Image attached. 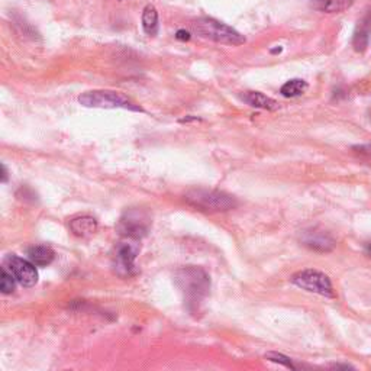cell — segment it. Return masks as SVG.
Returning <instances> with one entry per match:
<instances>
[{
  "label": "cell",
  "mask_w": 371,
  "mask_h": 371,
  "mask_svg": "<svg viewBox=\"0 0 371 371\" xmlns=\"http://www.w3.org/2000/svg\"><path fill=\"white\" fill-rule=\"evenodd\" d=\"M184 200L202 212H226L237 207L238 202L234 196L219 190L193 189L184 195Z\"/></svg>",
  "instance_id": "6da1fadb"
},
{
  "label": "cell",
  "mask_w": 371,
  "mask_h": 371,
  "mask_svg": "<svg viewBox=\"0 0 371 371\" xmlns=\"http://www.w3.org/2000/svg\"><path fill=\"white\" fill-rule=\"evenodd\" d=\"M190 27L195 34L204 39H211L218 44L225 45H242L245 44V37L241 35L234 28H230L225 23L214 18H197L192 20Z\"/></svg>",
  "instance_id": "7a4b0ae2"
},
{
  "label": "cell",
  "mask_w": 371,
  "mask_h": 371,
  "mask_svg": "<svg viewBox=\"0 0 371 371\" xmlns=\"http://www.w3.org/2000/svg\"><path fill=\"white\" fill-rule=\"evenodd\" d=\"M176 283L189 304L197 305L211 287L209 275L199 267H184L176 273Z\"/></svg>",
  "instance_id": "3957f363"
},
{
  "label": "cell",
  "mask_w": 371,
  "mask_h": 371,
  "mask_svg": "<svg viewBox=\"0 0 371 371\" xmlns=\"http://www.w3.org/2000/svg\"><path fill=\"white\" fill-rule=\"evenodd\" d=\"M80 105L84 108H100V109H128L134 112H143V108L132 102L121 91L113 90H93L86 91L79 98Z\"/></svg>",
  "instance_id": "277c9868"
},
{
  "label": "cell",
  "mask_w": 371,
  "mask_h": 371,
  "mask_svg": "<svg viewBox=\"0 0 371 371\" xmlns=\"http://www.w3.org/2000/svg\"><path fill=\"white\" fill-rule=\"evenodd\" d=\"M292 283L311 293H318L320 296H327V297L335 296L332 283L328 278V275H325L323 273L318 270H301L293 274Z\"/></svg>",
  "instance_id": "5b68a950"
},
{
  "label": "cell",
  "mask_w": 371,
  "mask_h": 371,
  "mask_svg": "<svg viewBox=\"0 0 371 371\" xmlns=\"http://www.w3.org/2000/svg\"><path fill=\"white\" fill-rule=\"evenodd\" d=\"M5 267L13 274L16 282L23 287H32L38 282V273L31 261L9 255L5 260Z\"/></svg>",
  "instance_id": "8992f818"
},
{
  "label": "cell",
  "mask_w": 371,
  "mask_h": 371,
  "mask_svg": "<svg viewBox=\"0 0 371 371\" xmlns=\"http://www.w3.org/2000/svg\"><path fill=\"white\" fill-rule=\"evenodd\" d=\"M139 252L136 242L125 241L119 242L115 249L113 255V267L121 275H129L135 267V259Z\"/></svg>",
  "instance_id": "52a82bcc"
},
{
  "label": "cell",
  "mask_w": 371,
  "mask_h": 371,
  "mask_svg": "<svg viewBox=\"0 0 371 371\" xmlns=\"http://www.w3.org/2000/svg\"><path fill=\"white\" fill-rule=\"evenodd\" d=\"M148 228H150L148 218L139 211L128 212L119 222L121 234L131 240H139L145 237Z\"/></svg>",
  "instance_id": "ba28073f"
},
{
  "label": "cell",
  "mask_w": 371,
  "mask_h": 371,
  "mask_svg": "<svg viewBox=\"0 0 371 371\" xmlns=\"http://www.w3.org/2000/svg\"><path fill=\"white\" fill-rule=\"evenodd\" d=\"M301 242H304V245H306L308 248L318 252H328L332 251L335 247L334 238L325 230L316 228L305 230L304 234H301Z\"/></svg>",
  "instance_id": "9c48e42d"
},
{
  "label": "cell",
  "mask_w": 371,
  "mask_h": 371,
  "mask_svg": "<svg viewBox=\"0 0 371 371\" xmlns=\"http://www.w3.org/2000/svg\"><path fill=\"white\" fill-rule=\"evenodd\" d=\"M70 229H72L73 234L80 238H86L95 234L98 230V221L91 216H79L74 218L70 222Z\"/></svg>",
  "instance_id": "30bf717a"
},
{
  "label": "cell",
  "mask_w": 371,
  "mask_h": 371,
  "mask_svg": "<svg viewBox=\"0 0 371 371\" xmlns=\"http://www.w3.org/2000/svg\"><path fill=\"white\" fill-rule=\"evenodd\" d=\"M28 259L37 267H45L54 261L56 252L46 245H35L28 249Z\"/></svg>",
  "instance_id": "8fae6325"
},
{
  "label": "cell",
  "mask_w": 371,
  "mask_h": 371,
  "mask_svg": "<svg viewBox=\"0 0 371 371\" xmlns=\"http://www.w3.org/2000/svg\"><path fill=\"white\" fill-rule=\"evenodd\" d=\"M354 0H312L311 5L315 11L323 13H339L353 6Z\"/></svg>",
  "instance_id": "7c38bea8"
},
{
  "label": "cell",
  "mask_w": 371,
  "mask_h": 371,
  "mask_svg": "<svg viewBox=\"0 0 371 371\" xmlns=\"http://www.w3.org/2000/svg\"><path fill=\"white\" fill-rule=\"evenodd\" d=\"M242 100L252 108L266 110H275L278 108V103L274 99L263 95L260 91H245L242 95Z\"/></svg>",
  "instance_id": "4fadbf2b"
},
{
  "label": "cell",
  "mask_w": 371,
  "mask_h": 371,
  "mask_svg": "<svg viewBox=\"0 0 371 371\" xmlns=\"http://www.w3.org/2000/svg\"><path fill=\"white\" fill-rule=\"evenodd\" d=\"M370 30H371V18L367 16L360 23V27H358V30L353 38V46L357 53H363L367 48L368 38H370Z\"/></svg>",
  "instance_id": "5bb4252c"
},
{
  "label": "cell",
  "mask_w": 371,
  "mask_h": 371,
  "mask_svg": "<svg viewBox=\"0 0 371 371\" xmlns=\"http://www.w3.org/2000/svg\"><path fill=\"white\" fill-rule=\"evenodd\" d=\"M143 28L147 35L154 37L158 32V12L152 5H147L143 12Z\"/></svg>",
  "instance_id": "9a60e30c"
},
{
  "label": "cell",
  "mask_w": 371,
  "mask_h": 371,
  "mask_svg": "<svg viewBox=\"0 0 371 371\" xmlns=\"http://www.w3.org/2000/svg\"><path fill=\"white\" fill-rule=\"evenodd\" d=\"M306 90H308V83L305 80L293 79L282 86L280 93L285 98H296V96L304 95Z\"/></svg>",
  "instance_id": "2e32d148"
},
{
  "label": "cell",
  "mask_w": 371,
  "mask_h": 371,
  "mask_svg": "<svg viewBox=\"0 0 371 371\" xmlns=\"http://www.w3.org/2000/svg\"><path fill=\"white\" fill-rule=\"evenodd\" d=\"M15 280L13 274L6 268L2 267V278H0V290H2L4 294H11L15 290Z\"/></svg>",
  "instance_id": "e0dca14e"
},
{
  "label": "cell",
  "mask_w": 371,
  "mask_h": 371,
  "mask_svg": "<svg viewBox=\"0 0 371 371\" xmlns=\"http://www.w3.org/2000/svg\"><path fill=\"white\" fill-rule=\"evenodd\" d=\"M266 358H267V360H270V361H273V363L283 364V365H285V367H287V368H296V367L293 365L292 360H290V358H287V357H285V356H282V354H277V353H268V354H266Z\"/></svg>",
  "instance_id": "ac0fdd59"
},
{
  "label": "cell",
  "mask_w": 371,
  "mask_h": 371,
  "mask_svg": "<svg viewBox=\"0 0 371 371\" xmlns=\"http://www.w3.org/2000/svg\"><path fill=\"white\" fill-rule=\"evenodd\" d=\"M357 154H360V155H363V157H368V158H371V145L368 144V145H357V147H354L353 148Z\"/></svg>",
  "instance_id": "d6986e66"
},
{
  "label": "cell",
  "mask_w": 371,
  "mask_h": 371,
  "mask_svg": "<svg viewBox=\"0 0 371 371\" xmlns=\"http://www.w3.org/2000/svg\"><path fill=\"white\" fill-rule=\"evenodd\" d=\"M176 38L178 41H189L190 39V32L186 31V30H178L176 34Z\"/></svg>",
  "instance_id": "ffe728a7"
},
{
  "label": "cell",
  "mask_w": 371,
  "mask_h": 371,
  "mask_svg": "<svg viewBox=\"0 0 371 371\" xmlns=\"http://www.w3.org/2000/svg\"><path fill=\"white\" fill-rule=\"evenodd\" d=\"M2 171H4V174H2V181L5 183V181L8 180V170H6L5 164H2Z\"/></svg>",
  "instance_id": "44dd1931"
},
{
  "label": "cell",
  "mask_w": 371,
  "mask_h": 371,
  "mask_svg": "<svg viewBox=\"0 0 371 371\" xmlns=\"http://www.w3.org/2000/svg\"><path fill=\"white\" fill-rule=\"evenodd\" d=\"M365 251H367V254L371 257V244H367V245H365Z\"/></svg>",
  "instance_id": "7402d4cb"
},
{
  "label": "cell",
  "mask_w": 371,
  "mask_h": 371,
  "mask_svg": "<svg viewBox=\"0 0 371 371\" xmlns=\"http://www.w3.org/2000/svg\"><path fill=\"white\" fill-rule=\"evenodd\" d=\"M370 119H371V113H370Z\"/></svg>",
  "instance_id": "603a6c76"
}]
</instances>
